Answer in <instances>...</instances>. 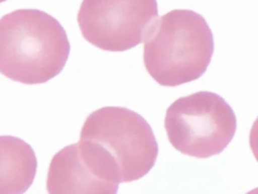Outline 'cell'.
Masks as SVG:
<instances>
[{"instance_id": "8", "label": "cell", "mask_w": 258, "mask_h": 194, "mask_svg": "<svg viewBox=\"0 0 258 194\" xmlns=\"http://www.w3.org/2000/svg\"><path fill=\"white\" fill-rule=\"evenodd\" d=\"M249 144H250V148H251L254 158L258 162V117L253 122V125L250 129Z\"/></svg>"}, {"instance_id": "6", "label": "cell", "mask_w": 258, "mask_h": 194, "mask_svg": "<svg viewBox=\"0 0 258 194\" xmlns=\"http://www.w3.org/2000/svg\"><path fill=\"white\" fill-rule=\"evenodd\" d=\"M118 185L104 176L79 141L64 147L52 157L46 180L50 194H114Z\"/></svg>"}, {"instance_id": "3", "label": "cell", "mask_w": 258, "mask_h": 194, "mask_svg": "<svg viewBox=\"0 0 258 194\" xmlns=\"http://www.w3.org/2000/svg\"><path fill=\"white\" fill-rule=\"evenodd\" d=\"M80 138L96 144L116 167L121 182L136 181L154 166L158 144L149 123L125 107L107 106L92 112Z\"/></svg>"}, {"instance_id": "5", "label": "cell", "mask_w": 258, "mask_h": 194, "mask_svg": "<svg viewBox=\"0 0 258 194\" xmlns=\"http://www.w3.org/2000/svg\"><path fill=\"white\" fill-rule=\"evenodd\" d=\"M157 18L156 0H83L78 12L82 35L108 52L140 44Z\"/></svg>"}, {"instance_id": "1", "label": "cell", "mask_w": 258, "mask_h": 194, "mask_svg": "<svg viewBox=\"0 0 258 194\" xmlns=\"http://www.w3.org/2000/svg\"><path fill=\"white\" fill-rule=\"evenodd\" d=\"M70 51L66 30L46 12L18 9L0 20V71L13 81H49L61 72Z\"/></svg>"}, {"instance_id": "4", "label": "cell", "mask_w": 258, "mask_h": 194, "mask_svg": "<svg viewBox=\"0 0 258 194\" xmlns=\"http://www.w3.org/2000/svg\"><path fill=\"white\" fill-rule=\"evenodd\" d=\"M164 127L171 146L183 155L207 159L233 139L237 119L220 95L200 91L175 100L166 110Z\"/></svg>"}, {"instance_id": "7", "label": "cell", "mask_w": 258, "mask_h": 194, "mask_svg": "<svg viewBox=\"0 0 258 194\" xmlns=\"http://www.w3.org/2000/svg\"><path fill=\"white\" fill-rule=\"evenodd\" d=\"M1 194L26 191L36 172V157L31 147L14 136H1Z\"/></svg>"}, {"instance_id": "2", "label": "cell", "mask_w": 258, "mask_h": 194, "mask_svg": "<svg viewBox=\"0 0 258 194\" xmlns=\"http://www.w3.org/2000/svg\"><path fill=\"white\" fill-rule=\"evenodd\" d=\"M214 53V37L205 18L174 9L150 27L143 47L148 74L161 86L174 87L202 77Z\"/></svg>"}]
</instances>
